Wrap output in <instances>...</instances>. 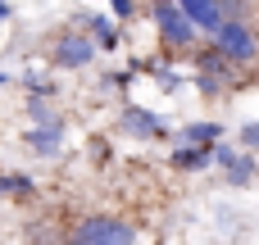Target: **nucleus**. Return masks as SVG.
<instances>
[{"mask_svg":"<svg viewBox=\"0 0 259 245\" xmlns=\"http://www.w3.org/2000/svg\"><path fill=\"white\" fill-rule=\"evenodd\" d=\"M68 236L77 245H127V241H137V227L114 218V214H87Z\"/></svg>","mask_w":259,"mask_h":245,"instance_id":"1","label":"nucleus"},{"mask_svg":"<svg viewBox=\"0 0 259 245\" xmlns=\"http://www.w3.org/2000/svg\"><path fill=\"white\" fill-rule=\"evenodd\" d=\"M209 41L232 59V64H255L259 59V41H255V27L246 23V18H223L214 32H209Z\"/></svg>","mask_w":259,"mask_h":245,"instance_id":"2","label":"nucleus"},{"mask_svg":"<svg viewBox=\"0 0 259 245\" xmlns=\"http://www.w3.org/2000/svg\"><path fill=\"white\" fill-rule=\"evenodd\" d=\"M155 9V32H159V41L168 45V50H191L196 41H200V27L173 5V0H159V5H150Z\"/></svg>","mask_w":259,"mask_h":245,"instance_id":"3","label":"nucleus"},{"mask_svg":"<svg viewBox=\"0 0 259 245\" xmlns=\"http://www.w3.org/2000/svg\"><path fill=\"white\" fill-rule=\"evenodd\" d=\"M118 127L127 132V141H168V123L159 118V114H150L146 105H123V114H118Z\"/></svg>","mask_w":259,"mask_h":245,"instance_id":"4","label":"nucleus"},{"mask_svg":"<svg viewBox=\"0 0 259 245\" xmlns=\"http://www.w3.org/2000/svg\"><path fill=\"white\" fill-rule=\"evenodd\" d=\"M91 59H96L91 32H64V36L55 41V50H50V64H55V68H87Z\"/></svg>","mask_w":259,"mask_h":245,"instance_id":"5","label":"nucleus"},{"mask_svg":"<svg viewBox=\"0 0 259 245\" xmlns=\"http://www.w3.org/2000/svg\"><path fill=\"white\" fill-rule=\"evenodd\" d=\"M191 50H196V55H191V68H196V73L219 77L223 86H232V82H237V64H232V59H228L214 41H209V45H191Z\"/></svg>","mask_w":259,"mask_h":245,"instance_id":"6","label":"nucleus"},{"mask_svg":"<svg viewBox=\"0 0 259 245\" xmlns=\"http://www.w3.org/2000/svg\"><path fill=\"white\" fill-rule=\"evenodd\" d=\"M23 141H27V150H32V155L55 159V155L64 150V123H36V127L23 136Z\"/></svg>","mask_w":259,"mask_h":245,"instance_id":"7","label":"nucleus"},{"mask_svg":"<svg viewBox=\"0 0 259 245\" xmlns=\"http://www.w3.org/2000/svg\"><path fill=\"white\" fill-rule=\"evenodd\" d=\"M173 5H178V9H182V14H187L205 36L223 23V5H219V0H173Z\"/></svg>","mask_w":259,"mask_h":245,"instance_id":"8","label":"nucleus"},{"mask_svg":"<svg viewBox=\"0 0 259 245\" xmlns=\"http://www.w3.org/2000/svg\"><path fill=\"white\" fill-rule=\"evenodd\" d=\"M168 164L178 168V173H205L209 164H214V155H209V145H173V155H168Z\"/></svg>","mask_w":259,"mask_h":245,"instance_id":"9","label":"nucleus"},{"mask_svg":"<svg viewBox=\"0 0 259 245\" xmlns=\"http://www.w3.org/2000/svg\"><path fill=\"white\" fill-rule=\"evenodd\" d=\"M82 23L91 27V41H96V50H114V45L123 41V32H118V18H109V14H87Z\"/></svg>","mask_w":259,"mask_h":245,"instance_id":"10","label":"nucleus"},{"mask_svg":"<svg viewBox=\"0 0 259 245\" xmlns=\"http://www.w3.org/2000/svg\"><path fill=\"white\" fill-rule=\"evenodd\" d=\"M223 173H228V182L232 186H250L259 177V164H255V150H237L228 164H223Z\"/></svg>","mask_w":259,"mask_h":245,"instance_id":"11","label":"nucleus"},{"mask_svg":"<svg viewBox=\"0 0 259 245\" xmlns=\"http://www.w3.org/2000/svg\"><path fill=\"white\" fill-rule=\"evenodd\" d=\"M219 136H223V123H187V127L178 132L182 145H214Z\"/></svg>","mask_w":259,"mask_h":245,"instance_id":"12","label":"nucleus"},{"mask_svg":"<svg viewBox=\"0 0 259 245\" xmlns=\"http://www.w3.org/2000/svg\"><path fill=\"white\" fill-rule=\"evenodd\" d=\"M237 141H241V150H259V123H241Z\"/></svg>","mask_w":259,"mask_h":245,"instance_id":"13","label":"nucleus"},{"mask_svg":"<svg viewBox=\"0 0 259 245\" xmlns=\"http://www.w3.org/2000/svg\"><path fill=\"white\" fill-rule=\"evenodd\" d=\"M27 114H32V123H59V114H55L50 105H41V100H32V105H27Z\"/></svg>","mask_w":259,"mask_h":245,"instance_id":"14","label":"nucleus"},{"mask_svg":"<svg viewBox=\"0 0 259 245\" xmlns=\"http://www.w3.org/2000/svg\"><path fill=\"white\" fill-rule=\"evenodd\" d=\"M150 77H155L164 91H178V86H182V77H178V73H168V68H150Z\"/></svg>","mask_w":259,"mask_h":245,"instance_id":"15","label":"nucleus"},{"mask_svg":"<svg viewBox=\"0 0 259 245\" xmlns=\"http://www.w3.org/2000/svg\"><path fill=\"white\" fill-rule=\"evenodd\" d=\"M196 86H200L205 95H219V91H228V86H223L219 77H205V73H196Z\"/></svg>","mask_w":259,"mask_h":245,"instance_id":"16","label":"nucleus"},{"mask_svg":"<svg viewBox=\"0 0 259 245\" xmlns=\"http://www.w3.org/2000/svg\"><path fill=\"white\" fill-rule=\"evenodd\" d=\"M109 9H114V18H132L137 14V0H109Z\"/></svg>","mask_w":259,"mask_h":245,"instance_id":"17","label":"nucleus"},{"mask_svg":"<svg viewBox=\"0 0 259 245\" xmlns=\"http://www.w3.org/2000/svg\"><path fill=\"white\" fill-rule=\"evenodd\" d=\"M223 5V18H246V0H219Z\"/></svg>","mask_w":259,"mask_h":245,"instance_id":"18","label":"nucleus"},{"mask_svg":"<svg viewBox=\"0 0 259 245\" xmlns=\"http://www.w3.org/2000/svg\"><path fill=\"white\" fill-rule=\"evenodd\" d=\"M5 18H9V0H0V23H5Z\"/></svg>","mask_w":259,"mask_h":245,"instance_id":"19","label":"nucleus"},{"mask_svg":"<svg viewBox=\"0 0 259 245\" xmlns=\"http://www.w3.org/2000/svg\"><path fill=\"white\" fill-rule=\"evenodd\" d=\"M5 82H9V77H5V68H0V86H5Z\"/></svg>","mask_w":259,"mask_h":245,"instance_id":"20","label":"nucleus"},{"mask_svg":"<svg viewBox=\"0 0 259 245\" xmlns=\"http://www.w3.org/2000/svg\"><path fill=\"white\" fill-rule=\"evenodd\" d=\"M146 5H159V0H146Z\"/></svg>","mask_w":259,"mask_h":245,"instance_id":"21","label":"nucleus"}]
</instances>
